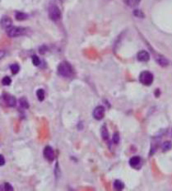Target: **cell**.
<instances>
[{"mask_svg":"<svg viewBox=\"0 0 172 191\" xmlns=\"http://www.w3.org/2000/svg\"><path fill=\"white\" fill-rule=\"evenodd\" d=\"M114 188L116 190H121L124 188V185L121 180H116L114 182Z\"/></svg>","mask_w":172,"mask_h":191,"instance_id":"cell-13","label":"cell"},{"mask_svg":"<svg viewBox=\"0 0 172 191\" xmlns=\"http://www.w3.org/2000/svg\"><path fill=\"white\" fill-rule=\"evenodd\" d=\"M44 156L48 161L50 162H53L54 160V152L53 148L50 146H47L45 147L44 149Z\"/></svg>","mask_w":172,"mask_h":191,"instance_id":"cell-5","label":"cell"},{"mask_svg":"<svg viewBox=\"0 0 172 191\" xmlns=\"http://www.w3.org/2000/svg\"><path fill=\"white\" fill-rule=\"evenodd\" d=\"M15 17L17 21H24L26 19L28 18V15L26 13H22V12H17Z\"/></svg>","mask_w":172,"mask_h":191,"instance_id":"cell-12","label":"cell"},{"mask_svg":"<svg viewBox=\"0 0 172 191\" xmlns=\"http://www.w3.org/2000/svg\"><path fill=\"white\" fill-rule=\"evenodd\" d=\"M5 55V51L4 50H0V60H2Z\"/></svg>","mask_w":172,"mask_h":191,"instance_id":"cell-26","label":"cell"},{"mask_svg":"<svg viewBox=\"0 0 172 191\" xmlns=\"http://www.w3.org/2000/svg\"><path fill=\"white\" fill-rule=\"evenodd\" d=\"M134 16H136L137 17H141V18H143L144 17V14L143 13L140 11V10H134Z\"/></svg>","mask_w":172,"mask_h":191,"instance_id":"cell-22","label":"cell"},{"mask_svg":"<svg viewBox=\"0 0 172 191\" xmlns=\"http://www.w3.org/2000/svg\"><path fill=\"white\" fill-rule=\"evenodd\" d=\"M0 190H1V187H0Z\"/></svg>","mask_w":172,"mask_h":191,"instance_id":"cell-27","label":"cell"},{"mask_svg":"<svg viewBox=\"0 0 172 191\" xmlns=\"http://www.w3.org/2000/svg\"><path fill=\"white\" fill-rule=\"evenodd\" d=\"M58 73L60 75L65 77V78H69L72 74V66L68 62H62L60 63L58 66Z\"/></svg>","mask_w":172,"mask_h":191,"instance_id":"cell-1","label":"cell"},{"mask_svg":"<svg viewBox=\"0 0 172 191\" xmlns=\"http://www.w3.org/2000/svg\"><path fill=\"white\" fill-rule=\"evenodd\" d=\"M26 33V29L20 26H11L8 29H7V34L9 37L14 38L22 36Z\"/></svg>","mask_w":172,"mask_h":191,"instance_id":"cell-2","label":"cell"},{"mask_svg":"<svg viewBox=\"0 0 172 191\" xmlns=\"http://www.w3.org/2000/svg\"><path fill=\"white\" fill-rule=\"evenodd\" d=\"M138 60L141 62H147L150 60V54L146 50H142L138 54Z\"/></svg>","mask_w":172,"mask_h":191,"instance_id":"cell-9","label":"cell"},{"mask_svg":"<svg viewBox=\"0 0 172 191\" xmlns=\"http://www.w3.org/2000/svg\"><path fill=\"white\" fill-rule=\"evenodd\" d=\"M5 164V158L3 155H0V166H3Z\"/></svg>","mask_w":172,"mask_h":191,"instance_id":"cell-25","label":"cell"},{"mask_svg":"<svg viewBox=\"0 0 172 191\" xmlns=\"http://www.w3.org/2000/svg\"><path fill=\"white\" fill-rule=\"evenodd\" d=\"M156 60L157 63H159L160 65L162 66V67H166L169 64V61L167 59H166L165 57L162 56V55H157L156 57Z\"/></svg>","mask_w":172,"mask_h":191,"instance_id":"cell-10","label":"cell"},{"mask_svg":"<svg viewBox=\"0 0 172 191\" xmlns=\"http://www.w3.org/2000/svg\"><path fill=\"white\" fill-rule=\"evenodd\" d=\"M4 189H5V190H8V191L13 190V187L12 186V185H10L9 183H5V184H4Z\"/></svg>","mask_w":172,"mask_h":191,"instance_id":"cell-24","label":"cell"},{"mask_svg":"<svg viewBox=\"0 0 172 191\" xmlns=\"http://www.w3.org/2000/svg\"><path fill=\"white\" fill-rule=\"evenodd\" d=\"M139 81L142 84L146 86H150L153 82V75L152 73L148 71H143L139 75Z\"/></svg>","mask_w":172,"mask_h":191,"instance_id":"cell-4","label":"cell"},{"mask_svg":"<svg viewBox=\"0 0 172 191\" xmlns=\"http://www.w3.org/2000/svg\"><path fill=\"white\" fill-rule=\"evenodd\" d=\"M49 16L52 21L56 22L61 18V11L59 8V7L55 4H51L49 7Z\"/></svg>","mask_w":172,"mask_h":191,"instance_id":"cell-3","label":"cell"},{"mask_svg":"<svg viewBox=\"0 0 172 191\" xmlns=\"http://www.w3.org/2000/svg\"><path fill=\"white\" fill-rule=\"evenodd\" d=\"M2 83L4 86H9L12 83V79H10L9 77H4L2 80Z\"/></svg>","mask_w":172,"mask_h":191,"instance_id":"cell-21","label":"cell"},{"mask_svg":"<svg viewBox=\"0 0 172 191\" xmlns=\"http://www.w3.org/2000/svg\"><path fill=\"white\" fill-rule=\"evenodd\" d=\"M10 69L13 72V74H17L19 72V70H20V66L17 63H13V64L10 66Z\"/></svg>","mask_w":172,"mask_h":191,"instance_id":"cell-18","label":"cell"},{"mask_svg":"<svg viewBox=\"0 0 172 191\" xmlns=\"http://www.w3.org/2000/svg\"><path fill=\"white\" fill-rule=\"evenodd\" d=\"M0 24L2 26V27L3 29H8L9 27L12 26V24H13V22H12V20L9 17H3V18L1 19V21H0Z\"/></svg>","mask_w":172,"mask_h":191,"instance_id":"cell-8","label":"cell"},{"mask_svg":"<svg viewBox=\"0 0 172 191\" xmlns=\"http://www.w3.org/2000/svg\"><path fill=\"white\" fill-rule=\"evenodd\" d=\"M140 162L141 159L139 157H133L129 160V165L134 168H137L140 165Z\"/></svg>","mask_w":172,"mask_h":191,"instance_id":"cell-11","label":"cell"},{"mask_svg":"<svg viewBox=\"0 0 172 191\" xmlns=\"http://www.w3.org/2000/svg\"><path fill=\"white\" fill-rule=\"evenodd\" d=\"M124 1L128 6L131 7V8H134V7L138 6L141 0H124Z\"/></svg>","mask_w":172,"mask_h":191,"instance_id":"cell-14","label":"cell"},{"mask_svg":"<svg viewBox=\"0 0 172 191\" xmlns=\"http://www.w3.org/2000/svg\"><path fill=\"white\" fill-rule=\"evenodd\" d=\"M20 106L23 109H28L29 108V103L28 100H26V97H22L20 99Z\"/></svg>","mask_w":172,"mask_h":191,"instance_id":"cell-15","label":"cell"},{"mask_svg":"<svg viewBox=\"0 0 172 191\" xmlns=\"http://www.w3.org/2000/svg\"><path fill=\"white\" fill-rule=\"evenodd\" d=\"M3 100L5 101V103L7 104V106H8L13 107L16 105V99L15 97L13 96H10L8 94H4L3 96Z\"/></svg>","mask_w":172,"mask_h":191,"instance_id":"cell-7","label":"cell"},{"mask_svg":"<svg viewBox=\"0 0 172 191\" xmlns=\"http://www.w3.org/2000/svg\"><path fill=\"white\" fill-rule=\"evenodd\" d=\"M104 116H105V108L103 106H97L95 108L93 111V116L94 118L97 120L103 119Z\"/></svg>","mask_w":172,"mask_h":191,"instance_id":"cell-6","label":"cell"},{"mask_svg":"<svg viewBox=\"0 0 172 191\" xmlns=\"http://www.w3.org/2000/svg\"><path fill=\"white\" fill-rule=\"evenodd\" d=\"M31 60H32V63L35 66H39L41 64V60H40V58L37 55H33L32 58H31Z\"/></svg>","mask_w":172,"mask_h":191,"instance_id":"cell-20","label":"cell"},{"mask_svg":"<svg viewBox=\"0 0 172 191\" xmlns=\"http://www.w3.org/2000/svg\"><path fill=\"white\" fill-rule=\"evenodd\" d=\"M100 133H101V136H102L103 139H105V140L108 139V138H109V133H108V130H107V128L106 126L104 125L103 127L101 128V131H100Z\"/></svg>","mask_w":172,"mask_h":191,"instance_id":"cell-17","label":"cell"},{"mask_svg":"<svg viewBox=\"0 0 172 191\" xmlns=\"http://www.w3.org/2000/svg\"><path fill=\"white\" fill-rule=\"evenodd\" d=\"M119 141V134L118 133H115L114 136H113V142L115 143H118Z\"/></svg>","mask_w":172,"mask_h":191,"instance_id":"cell-23","label":"cell"},{"mask_svg":"<svg viewBox=\"0 0 172 191\" xmlns=\"http://www.w3.org/2000/svg\"><path fill=\"white\" fill-rule=\"evenodd\" d=\"M36 97L40 101H43L45 99V91L43 89H38L36 91Z\"/></svg>","mask_w":172,"mask_h":191,"instance_id":"cell-16","label":"cell"},{"mask_svg":"<svg viewBox=\"0 0 172 191\" xmlns=\"http://www.w3.org/2000/svg\"><path fill=\"white\" fill-rule=\"evenodd\" d=\"M172 147V143L170 142H165L162 145V150L164 152H166V151H169L170 149H171Z\"/></svg>","mask_w":172,"mask_h":191,"instance_id":"cell-19","label":"cell"}]
</instances>
